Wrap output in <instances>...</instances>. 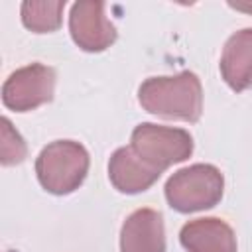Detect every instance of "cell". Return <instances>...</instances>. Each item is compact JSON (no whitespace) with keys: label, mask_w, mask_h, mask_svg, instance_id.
<instances>
[{"label":"cell","mask_w":252,"mask_h":252,"mask_svg":"<svg viewBox=\"0 0 252 252\" xmlns=\"http://www.w3.org/2000/svg\"><path fill=\"white\" fill-rule=\"evenodd\" d=\"M138 102L150 114L197 122L203 112V87L191 71H181L171 77H150L138 89Z\"/></svg>","instance_id":"6da1fadb"},{"label":"cell","mask_w":252,"mask_h":252,"mask_svg":"<svg viewBox=\"0 0 252 252\" xmlns=\"http://www.w3.org/2000/svg\"><path fill=\"white\" fill-rule=\"evenodd\" d=\"M89 171V152L73 140L47 144L37 159L35 173L41 187L53 195H69L81 187Z\"/></svg>","instance_id":"7a4b0ae2"},{"label":"cell","mask_w":252,"mask_h":252,"mask_svg":"<svg viewBox=\"0 0 252 252\" xmlns=\"http://www.w3.org/2000/svg\"><path fill=\"white\" fill-rule=\"evenodd\" d=\"M224 179L211 163H195L175 171L165 183V199L177 213L213 209L222 199Z\"/></svg>","instance_id":"3957f363"},{"label":"cell","mask_w":252,"mask_h":252,"mask_svg":"<svg viewBox=\"0 0 252 252\" xmlns=\"http://www.w3.org/2000/svg\"><path fill=\"white\" fill-rule=\"evenodd\" d=\"M130 148L146 163L163 173L169 165L185 161L193 154V138L183 128L142 122L132 132Z\"/></svg>","instance_id":"277c9868"},{"label":"cell","mask_w":252,"mask_h":252,"mask_svg":"<svg viewBox=\"0 0 252 252\" xmlns=\"http://www.w3.org/2000/svg\"><path fill=\"white\" fill-rule=\"evenodd\" d=\"M55 71L41 63L16 69L2 87V102L16 112L33 110L53 98Z\"/></svg>","instance_id":"5b68a950"},{"label":"cell","mask_w":252,"mask_h":252,"mask_svg":"<svg viewBox=\"0 0 252 252\" xmlns=\"http://www.w3.org/2000/svg\"><path fill=\"white\" fill-rule=\"evenodd\" d=\"M69 32L83 51H104L116 39V28L104 14V2H75L69 14Z\"/></svg>","instance_id":"8992f818"},{"label":"cell","mask_w":252,"mask_h":252,"mask_svg":"<svg viewBox=\"0 0 252 252\" xmlns=\"http://www.w3.org/2000/svg\"><path fill=\"white\" fill-rule=\"evenodd\" d=\"M120 252H165L161 213L154 209L134 211L122 224Z\"/></svg>","instance_id":"52a82bcc"},{"label":"cell","mask_w":252,"mask_h":252,"mask_svg":"<svg viewBox=\"0 0 252 252\" xmlns=\"http://www.w3.org/2000/svg\"><path fill=\"white\" fill-rule=\"evenodd\" d=\"M161 171L146 163L130 146L118 148L108 161V179L110 183L126 195H136L148 191L158 179Z\"/></svg>","instance_id":"ba28073f"},{"label":"cell","mask_w":252,"mask_h":252,"mask_svg":"<svg viewBox=\"0 0 252 252\" xmlns=\"http://www.w3.org/2000/svg\"><path fill=\"white\" fill-rule=\"evenodd\" d=\"M179 240L187 252H236L234 230L217 217L185 222Z\"/></svg>","instance_id":"9c48e42d"},{"label":"cell","mask_w":252,"mask_h":252,"mask_svg":"<svg viewBox=\"0 0 252 252\" xmlns=\"http://www.w3.org/2000/svg\"><path fill=\"white\" fill-rule=\"evenodd\" d=\"M220 73L236 93L252 87V28H244L226 39L220 55Z\"/></svg>","instance_id":"30bf717a"},{"label":"cell","mask_w":252,"mask_h":252,"mask_svg":"<svg viewBox=\"0 0 252 252\" xmlns=\"http://www.w3.org/2000/svg\"><path fill=\"white\" fill-rule=\"evenodd\" d=\"M65 0H47V2H24L22 4V22L28 30L35 33H49L61 26Z\"/></svg>","instance_id":"8fae6325"},{"label":"cell","mask_w":252,"mask_h":252,"mask_svg":"<svg viewBox=\"0 0 252 252\" xmlns=\"http://www.w3.org/2000/svg\"><path fill=\"white\" fill-rule=\"evenodd\" d=\"M2 124V134H0V161L2 165H16V163H22L28 156V148H26V142L24 138L18 134V130L12 126V122L4 116L0 120Z\"/></svg>","instance_id":"7c38bea8"},{"label":"cell","mask_w":252,"mask_h":252,"mask_svg":"<svg viewBox=\"0 0 252 252\" xmlns=\"http://www.w3.org/2000/svg\"><path fill=\"white\" fill-rule=\"evenodd\" d=\"M228 6L236 8V10H242V12H250L252 14V4L248 2H228Z\"/></svg>","instance_id":"4fadbf2b"}]
</instances>
